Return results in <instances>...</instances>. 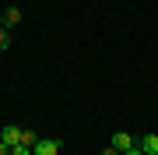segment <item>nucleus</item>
Listing matches in <instances>:
<instances>
[{
    "label": "nucleus",
    "instance_id": "obj_1",
    "mask_svg": "<svg viewBox=\"0 0 158 155\" xmlns=\"http://www.w3.org/2000/svg\"><path fill=\"white\" fill-rule=\"evenodd\" d=\"M60 138H39V141H35V148H32V155H56L60 152Z\"/></svg>",
    "mask_w": 158,
    "mask_h": 155
},
{
    "label": "nucleus",
    "instance_id": "obj_2",
    "mask_svg": "<svg viewBox=\"0 0 158 155\" xmlns=\"http://www.w3.org/2000/svg\"><path fill=\"white\" fill-rule=\"evenodd\" d=\"M109 144H113V148H119V152H127V148H134V144H137V138H134V134H127V131H116Z\"/></svg>",
    "mask_w": 158,
    "mask_h": 155
},
{
    "label": "nucleus",
    "instance_id": "obj_3",
    "mask_svg": "<svg viewBox=\"0 0 158 155\" xmlns=\"http://www.w3.org/2000/svg\"><path fill=\"white\" fill-rule=\"evenodd\" d=\"M137 148L144 155H158V134H144V138H137Z\"/></svg>",
    "mask_w": 158,
    "mask_h": 155
},
{
    "label": "nucleus",
    "instance_id": "obj_4",
    "mask_svg": "<svg viewBox=\"0 0 158 155\" xmlns=\"http://www.w3.org/2000/svg\"><path fill=\"white\" fill-rule=\"evenodd\" d=\"M0 141H4L7 148H14V144H21V131H18V127H11V123H7L4 131H0Z\"/></svg>",
    "mask_w": 158,
    "mask_h": 155
},
{
    "label": "nucleus",
    "instance_id": "obj_5",
    "mask_svg": "<svg viewBox=\"0 0 158 155\" xmlns=\"http://www.w3.org/2000/svg\"><path fill=\"white\" fill-rule=\"evenodd\" d=\"M18 21H21V11H18V7H11V11L0 18V28H7V32H11V28H18Z\"/></svg>",
    "mask_w": 158,
    "mask_h": 155
},
{
    "label": "nucleus",
    "instance_id": "obj_6",
    "mask_svg": "<svg viewBox=\"0 0 158 155\" xmlns=\"http://www.w3.org/2000/svg\"><path fill=\"white\" fill-rule=\"evenodd\" d=\"M35 141H39V134H35V131H21V144H28V148H35Z\"/></svg>",
    "mask_w": 158,
    "mask_h": 155
},
{
    "label": "nucleus",
    "instance_id": "obj_7",
    "mask_svg": "<svg viewBox=\"0 0 158 155\" xmlns=\"http://www.w3.org/2000/svg\"><path fill=\"white\" fill-rule=\"evenodd\" d=\"M7 46H11V32L0 28V50H7Z\"/></svg>",
    "mask_w": 158,
    "mask_h": 155
},
{
    "label": "nucleus",
    "instance_id": "obj_8",
    "mask_svg": "<svg viewBox=\"0 0 158 155\" xmlns=\"http://www.w3.org/2000/svg\"><path fill=\"white\" fill-rule=\"evenodd\" d=\"M11 155H32V148H28V144H14Z\"/></svg>",
    "mask_w": 158,
    "mask_h": 155
},
{
    "label": "nucleus",
    "instance_id": "obj_9",
    "mask_svg": "<svg viewBox=\"0 0 158 155\" xmlns=\"http://www.w3.org/2000/svg\"><path fill=\"white\" fill-rule=\"evenodd\" d=\"M102 155H123L119 148H113V144H109V148H102Z\"/></svg>",
    "mask_w": 158,
    "mask_h": 155
},
{
    "label": "nucleus",
    "instance_id": "obj_10",
    "mask_svg": "<svg viewBox=\"0 0 158 155\" xmlns=\"http://www.w3.org/2000/svg\"><path fill=\"white\" fill-rule=\"evenodd\" d=\"M123 155H144V152H141V148H137V144H134V148H127Z\"/></svg>",
    "mask_w": 158,
    "mask_h": 155
},
{
    "label": "nucleus",
    "instance_id": "obj_11",
    "mask_svg": "<svg viewBox=\"0 0 158 155\" xmlns=\"http://www.w3.org/2000/svg\"><path fill=\"white\" fill-rule=\"evenodd\" d=\"M0 155H11V148H7V144H4V141H0Z\"/></svg>",
    "mask_w": 158,
    "mask_h": 155
}]
</instances>
